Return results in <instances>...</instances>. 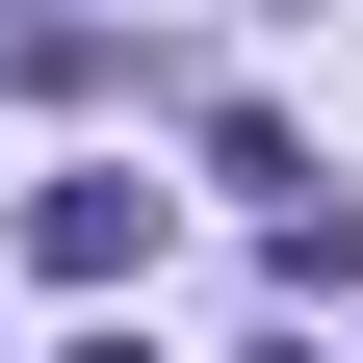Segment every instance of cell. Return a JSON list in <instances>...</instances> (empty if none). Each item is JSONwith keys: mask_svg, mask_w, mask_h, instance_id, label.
I'll return each mask as SVG.
<instances>
[{"mask_svg": "<svg viewBox=\"0 0 363 363\" xmlns=\"http://www.w3.org/2000/svg\"><path fill=\"white\" fill-rule=\"evenodd\" d=\"M26 259H52V286H130V259H156V182H52Z\"/></svg>", "mask_w": 363, "mask_h": 363, "instance_id": "cell-1", "label": "cell"}, {"mask_svg": "<svg viewBox=\"0 0 363 363\" xmlns=\"http://www.w3.org/2000/svg\"><path fill=\"white\" fill-rule=\"evenodd\" d=\"M259 363H337V337H259Z\"/></svg>", "mask_w": 363, "mask_h": 363, "instance_id": "cell-2", "label": "cell"}, {"mask_svg": "<svg viewBox=\"0 0 363 363\" xmlns=\"http://www.w3.org/2000/svg\"><path fill=\"white\" fill-rule=\"evenodd\" d=\"M78 363H130V337H78Z\"/></svg>", "mask_w": 363, "mask_h": 363, "instance_id": "cell-3", "label": "cell"}]
</instances>
